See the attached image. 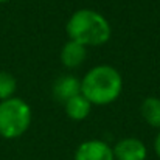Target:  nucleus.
Wrapping results in <instances>:
<instances>
[{"label":"nucleus","mask_w":160,"mask_h":160,"mask_svg":"<svg viewBox=\"0 0 160 160\" xmlns=\"http://www.w3.org/2000/svg\"><path fill=\"white\" fill-rule=\"evenodd\" d=\"M86 59V47L79 42L68 41L61 50V61L67 68H76Z\"/></svg>","instance_id":"0eeeda50"},{"label":"nucleus","mask_w":160,"mask_h":160,"mask_svg":"<svg viewBox=\"0 0 160 160\" xmlns=\"http://www.w3.org/2000/svg\"><path fill=\"white\" fill-rule=\"evenodd\" d=\"M17 89V81L9 72H0V101L12 98Z\"/></svg>","instance_id":"9d476101"},{"label":"nucleus","mask_w":160,"mask_h":160,"mask_svg":"<svg viewBox=\"0 0 160 160\" xmlns=\"http://www.w3.org/2000/svg\"><path fill=\"white\" fill-rule=\"evenodd\" d=\"M123 90V79L117 68L110 65H97L90 68L81 81V93L90 104L106 106L113 103Z\"/></svg>","instance_id":"f257e3e1"},{"label":"nucleus","mask_w":160,"mask_h":160,"mask_svg":"<svg viewBox=\"0 0 160 160\" xmlns=\"http://www.w3.org/2000/svg\"><path fill=\"white\" fill-rule=\"evenodd\" d=\"M142 115L146 123L152 128L160 129V98L148 97L142 103Z\"/></svg>","instance_id":"1a4fd4ad"},{"label":"nucleus","mask_w":160,"mask_h":160,"mask_svg":"<svg viewBox=\"0 0 160 160\" xmlns=\"http://www.w3.org/2000/svg\"><path fill=\"white\" fill-rule=\"evenodd\" d=\"M6 2H9V0H0V3H6Z\"/></svg>","instance_id":"f8f14e48"},{"label":"nucleus","mask_w":160,"mask_h":160,"mask_svg":"<svg viewBox=\"0 0 160 160\" xmlns=\"http://www.w3.org/2000/svg\"><path fill=\"white\" fill-rule=\"evenodd\" d=\"M64 107H65L67 117L72 118V120H75V121H81V120L87 118V115H89L90 110H92L90 101H89L82 93H79V95L70 98V100L64 104Z\"/></svg>","instance_id":"6e6552de"},{"label":"nucleus","mask_w":160,"mask_h":160,"mask_svg":"<svg viewBox=\"0 0 160 160\" xmlns=\"http://www.w3.org/2000/svg\"><path fill=\"white\" fill-rule=\"evenodd\" d=\"M31 124V107L20 98L0 101V135L12 140L22 137Z\"/></svg>","instance_id":"7ed1b4c3"},{"label":"nucleus","mask_w":160,"mask_h":160,"mask_svg":"<svg viewBox=\"0 0 160 160\" xmlns=\"http://www.w3.org/2000/svg\"><path fill=\"white\" fill-rule=\"evenodd\" d=\"M110 25L103 14L93 9H79L72 14L67 22V34L70 41L84 47L103 45L110 39Z\"/></svg>","instance_id":"f03ea898"},{"label":"nucleus","mask_w":160,"mask_h":160,"mask_svg":"<svg viewBox=\"0 0 160 160\" xmlns=\"http://www.w3.org/2000/svg\"><path fill=\"white\" fill-rule=\"evenodd\" d=\"M112 151L115 160H146L148 157L145 143L134 137L120 140Z\"/></svg>","instance_id":"39448f33"},{"label":"nucleus","mask_w":160,"mask_h":160,"mask_svg":"<svg viewBox=\"0 0 160 160\" xmlns=\"http://www.w3.org/2000/svg\"><path fill=\"white\" fill-rule=\"evenodd\" d=\"M81 93V82L72 76V75H64L61 78H58L54 81L53 86V97L61 101V103H67L70 98L76 97Z\"/></svg>","instance_id":"423d86ee"},{"label":"nucleus","mask_w":160,"mask_h":160,"mask_svg":"<svg viewBox=\"0 0 160 160\" xmlns=\"http://www.w3.org/2000/svg\"><path fill=\"white\" fill-rule=\"evenodd\" d=\"M154 149H156V154L159 156V159H160V132L157 134V137H156V142H154Z\"/></svg>","instance_id":"9b49d317"},{"label":"nucleus","mask_w":160,"mask_h":160,"mask_svg":"<svg viewBox=\"0 0 160 160\" xmlns=\"http://www.w3.org/2000/svg\"><path fill=\"white\" fill-rule=\"evenodd\" d=\"M75 160H115L112 148L101 140H87L75 152Z\"/></svg>","instance_id":"20e7f679"}]
</instances>
